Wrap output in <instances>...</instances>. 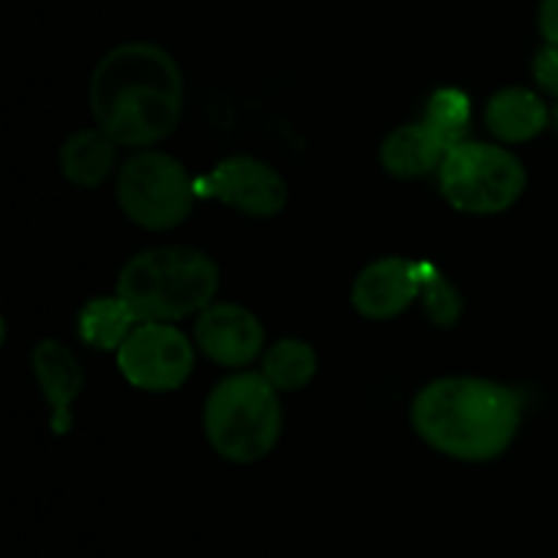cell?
<instances>
[{
    "instance_id": "obj_14",
    "label": "cell",
    "mask_w": 558,
    "mask_h": 558,
    "mask_svg": "<svg viewBox=\"0 0 558 558\" xmlns=\"http://www.w3.org/2000/svg\"><path fill=\"white\" fill-rule=\"evenodd\" d=\"M114 145L101 129H82L60 147V169L80 189H96L114 167Z\"/></svg>"
},
{
    "instance_id": "obj_21",
    "label": "cell",
    "mask_w": 558,
    "mask_h": 558,
    "mask_svg": "<svg viewBox=\"0 0 558 558\" xmlns=\"http://www.w3.org/2000/svg\"><path fill=\"white\" fill-rule=\"evenodd\" d=\"M3 341H5V322L3 316H0V347H3Z\"/></svg>"
},
{
    "instance_id": "obj_11",
    "label": "cell",
    "mask_w": 558,
    "mask_h": 558,
    "mask_svg": "<svg viewBox=\"0 0 558 558\" xmlns=\"http://www.w3.org/2000/svg\"><path fill=\"white\" fill-rule=\"evenodd\" d=\"M33 374H36L38 387L49 403V425L58 436L71 430V403L80 398L85 387V374L80 368V360L54 338H44L33 349Z\"/></svg>"
},
{
    "instance_id": "obj_17",
    "label": "cell",
    "mask_w": 558,
    "mask_h": 558,
    "mask_svg": "<svg viewBox=\"0 0 558 558\" xmlns=\"http://www.w3.org/2000/svg\"><path fill=\"white\" fill-rule=\"evenodd\" d=\"M425 125L445 142L447 147H456L458 142L466 140L469 123H472V104L461 90H445L434 93L428 101V112H425Z\"/></svg>"
},
{
    "instance_id": "obj_3",
    "label": "cell",
    "mask_w": 558,
    "mask_h": 558,
    "mask_svg": "<svg viewBox=\"0 0 558 558\" xmlns=\"http://www.w3.org/2000/svg\"><path fill=\"white\" fill-rule=\"evenodd\" d=\"M216 292V262L189 245L142 251L118 278V298L140 322H178L202 314Z\"/></svg>"
},
{
    "instance_id": "obj_9",
    "label": "cell",
    "mask_w": 558,
    "mask_h": 558,
    "mask_svg": "<svg viewBox=\"0 0 558 558\" xmlns=\"http://www.w3.org/2000/svg\"><path fill=\"white\" fill-rule=\"evenodd\" d=\"M196 347L218 365L243 368L259 357L265 347V327L248 308L234 303L207 305L194 327Z\"/></svg>"
},
{
    "instance_id": "obj_1",
    "label": "cell",
    "mask_w": 558,
    "mask_h": 558,
    "mask_svg": "<svg viewBox=\"0 0 558 558\" xmlns=\"http://www.w3.org/2000/svg\"><path fill=\"white\" fill-rule=\"evenodd\" d=\"M183 96L178 60L150 41L114 47L90 80L93 118L118 147H147L167 140L180 123Z\"/></svg>"
},
{
    "instance_id": "obj_6",
    "label": "cell",
    "mask_w": 558,
    "mask_h": 558,
    "mask_svg": "<svg viewBox=\"0 0 558 558\" xmlns=\"http://www.w3.org/2000/svg\"><path fill=\"white\" fill-rule=\"evenodd\" d=\"M194 196L191 174L167 153H140L120 169L118 202L142 229L163 232L180 227L194 207Z\"/></svg>"
},
{
    "instance_id": "obj_15",
    "label": "cell",
    "mask_w": 558,
    "mask_h": 558,
    "mask_svg": "<svg viewBox=\"0 0 558 558\" xmlns=\"http://www.w3.org/2000/svg\"><path fill=\"white\" fill-rule=\"evenodd\" d=\"M140 319L123 298H96L82 308L80 338L101 352H118Z\"/></svg>"
},
{
    "instance_id": "obj_19",
    "label": "cell",
    "mask_w": 558,
    "mask_h": 558,
    "mask_svg": "<svg viewBox=\"0 0 558 558\" xmlns=\"http://www.w3.org/2000/svg\"><path fill=\"white\" fill-rule=\"evenodd\" d=\"M534 80L550 96H558V44H548L534 60Z\"/></svg>"
},
{
    "instance_id": "obj_18",
    "label": "cell",
    "mask_w": 558,
    "mask_h": 558,
    "mask_svg": "<svg viewBox=\"0 0 558 558\" xmlns=\"http://www.w3.org/2000/svg\"><path fill=\"white\" fill-rule=\"evenodd\" d=\"M420 267V294L425 298V308H428V316L434 325L439 327H452L458 319H461L463 300L461 292L450 283V278L439 270L430 262L417 259Z\"/></svg>"
},
{
    "instance_id": "obj_10",
    "label": "cell",
    "mask_w": 558,
    "mask_h": 558,
    "mask_svg": "<svg viewBox=\"0 0 558 558\" xmlns=\"http://www.w3.org/2000/svg\"><path fill=\"white\" fill-rule=\"evenodd\" d=\"M420 294L417 262L401 256H385L357 276L352 289V303L365 319L385 322L403 314Z\"/></svg>"
},
{
    "instance_id": "obj_4",
    "label": "cell",
    "mask_w": 558,
    "mask_h": 558,
    "mask_svg": "<svg viewBox=\"0 0 558 558\" xmlns=\"http://www.w3.org/2000/svg\"><path fill=\"white\" fill-rule=\"evenodd\" d=\"M281 392L262 374L229 376L205 403V434L232 463H256L276 450L283 430Z\"/></svg>"
},
{
    "instance_id": "obj_20",
    "label": "cell",
    "mask_w": 558,
    "mask_h": 558,
    "mask_svg": "<svg viewBox=\"0 0 558 558\" xmlns=\"http://www.w3.org/2000/svg\"><path fill=\"white\" fill-rule=\"evenodd\" d=\"M539 31L548 38V44H558V0L539 3Z\"/></svg>"
},
{
    "instance_id": "obj_5",
    "label": "cell",
    "mask_w": 558,
    "mask_h": 558,
    "mask_svg": "<svg viewBox=\"0 0 558 558\" xmlns=\"http://www.w3.org/2000/svg\"><path fill=\"white\" fill-rule=\"evenodd\" d=\"M445 199L469 216L505 213L526 189V169L515 153L488 142H458L439 167Z\"/></svg>"
},
{
    "instance_id": "obj_2",
    "label": "cell",
    "mask_w": 558,
    "mask_h": 558,
    "mask_svg": "<svg viewBox=\"0 0 558 558\" xmlns=\"http://www.w3.org/2000/svg\"><path fill=\"white\" fill-rule=\"evenodd\" d=\"M515 390L477 376H445L414 396L412 425L425 445L456 461L485 463L505 456L521 428Z\"/></svg>"
},
{
    "instance_id": "obj_7",
    "label": "cell",
    "mask_w": 558,
    "mask_h": 558,
    "mask_svg": "<svg viewBox=\"0 0 558 558\" xmlns=\"http://www.w3.org/2000/svg\"><path fill=\"white\" fill-rule=\"evenodd\" d=\"M118 368L145 392H172L194 374V343L172 322H140L118 349Z\"/></svg>"
},
{
    "instance_id": "obj_16",
    "label": "cell",
    "mask_w": 558,
    "mask_h": 558,
    "mask_svg": "<svg viewBox=\"0 0 558 558\" xmlns=\"http://www.w3.org/2000/svg\"><path fill=\"white\" fill-rule=\"evenodd\" d=\"M316 374V352L311 343L298 338H283L272 343L262 360V376L276 387L278 392L303 390Z\"/></svg>"
},
{
    "instance_id": "obj_12",
    "label": "cell",
    "mask_w": 558,
    "mask_h": 558,
    "mask_svg": "<svg viewBox=\"0 0 558 558\" xmlns=\"http://www.w3.org/2000/svg\"><path fill=\"white\" fill-rule=\"evenodd\" d=\"M450 147L434 134L425 123L398 125L385 142H381V163L390 174L403 180L423 178L441 167Z\"/></svg>"
},
{
    "instance_id": "obj_8",
    "label": "cell",
    "mask_w": 558,
    "mask_h": 558,
    "mask_svg": "<svg viewBox=\"0 0 558 558\" xmlns=\"http://www.w3.org/2000/svg\"><path fill=\"white\" fill-rule=\"evenodd\" d=\"M196 194L221 199L254 218H272L287 205V183L270 163L251 156H229L205 178L194 180Z\"/></svg>"
},
{
    "instance_id": "obj_13",
    "label": "cell",
    "mask_w": 558,
    "mask_h": 558,
    "mask_svg": "<svg viewBox=\"0 0 558 558\" xmlns=\"http://www.w3.org/2000/svg\"><path fill=\"white\" fill-rule=\"evenodd\" d=\"M485 123L501 142H529L548 125V109L532 90L507 87L488 101Z\"/></svg>"
}]
</instances>
